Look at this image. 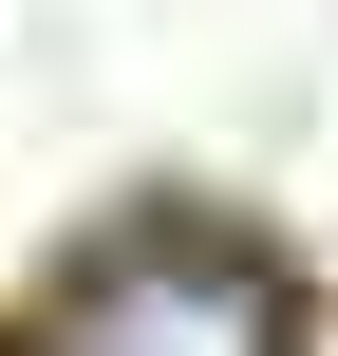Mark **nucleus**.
Here are the masks:
<instances>
[{
	"instance_id": "nucleus-1",
	"label": "nucleus",
	"mask_w": 338,
	"mask_h": 356,
	"mask_svg": "<svg viewBox=\"0 0 338 356\" xmlns=\"http://www.w3.org/2000/svg\"><path fill=\"white\" fill-rule=\"evenodd\" d=\"M19 356H282V263L226 225H132L113 263L56 282V319Z\"/></svg>"
}]
</instances>
